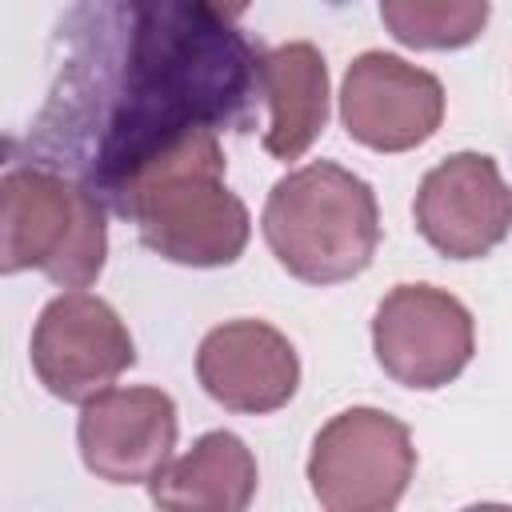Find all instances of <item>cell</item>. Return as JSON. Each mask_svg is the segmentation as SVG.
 I'll return each mask as SVG.
<instances>
[{
  "label": "cell",
  "mask_w": 512,
  "mask_h": 512,
  "mask_svg": "<svg viewBox=\"0 0 512 512\" xmlns=\"http://www.w3.org/2000/svg\"><path fill=\"white\" fill-rule=\"evenodd\" d=\"M76 444L92 476L144 484L172 460L176 404L160 388H104L84 400Z\"/></svg>",
  "instance_id": "30bf717a"
},
{
  "label": "cell",
  "mask_w": 512,
  "mask_h": 512,
  "mask_svg": "<svg viewBox=\"0 0 512 512\" xmlns=\"http://www.w3.org/2000/svg\"><path fill=\"white\" fill-rule=\"evenodd\" d=\"M348 136L372 152H408L444 120V88L432 72L388 52H364L348 64L340 88Z\"/></svg>",
  "instance_id": "9c48e42d"
},
{
  "label": "cell",
  "mask_w": 512,
  "mask_h": 512,
  "mask_svg": "<svg viewBox=\"0 0 512 512\" xmlns=\"http://www.w3.org/2000/svg\"><path fill=\"white\" fill-rule=\"evenodd\" d=\"M136 360V344L108 300L92 292H60L32 328V368L56 400L84 404L104 392Z\"/></svg>",
  "instance_id": "52a82bcc"
},
{
  "label": "cell",
  "mask_w": 512,
  "mask_h": 512,
  "mask_svg": "<svg viewBox=\"0 0 512 512\" xmlns=\"http://www.w3.org/2000/svg\"><path fill=\"white\" fill-rule=\"evenodd\" d=\"M248 4H252V0H212V8H216L220 16H228V20L244 16V12H248Z\"/></svg>",
  "instance_id": "9a60e30c"
},
{
  "label": "cell",
  "mask_w": 512,
  "mask_h": 512,
  "mask_svg": "<svg viewBox=\"0 0 512 512\" xmlns=\"http://www.w3.org/2000/svg\"><path fill=\"white\" fill-rule=\"evenodd\" d=\"M112 208L136 220L156 256L192 268L240 260L252 228L244 200L224 184V152L212 128L152 156L116 192Z\"/></svg>",
  "instance_id": "7a4b0ae2"
},
{
  "label": "cell",
  "mask_w": 512,
  "mask_h": 512,
  "mask_svg": "<svg viewBox=\"0 0 512 512\" xmlns=\"http://www.w3.org/2000/svg\"><path fill=\"white\" fill-rule=\"evenodd\" d=\"M380 20L408 48L452 52L480 40L488 0H380Z\"/></svg>",
  "instance_id": "5bb4252c"
},
{
  "label": "cell",
  "mask_w": 512,
  "mask_h": 512,
  "mask_svg": "<svg viewBox=\"0 0 512 512\" xmlns=\"http://www.w3.org/2000/svg\"><path fill=\"white\" fill-rule=\"evenodd\" d=\"M372 348L396 384L432 392L468 368L476 328L452 292L432 284H396L376 308Z\"/></svg>",
  "instance_id": "8992f818"
},
{
  "label": "cell",
  "mask_w": 512,
  "mask_h": 512,
  "mask_svg": "<svg viewBox=\"0 0 512 512\" xmlns=\"http://www.w3.org/2000/svg\"><path fill=\"white\" fill-rule=\"evenodd\" d=\"M200 388L228 412L264 416L284 408L300 388V360L284 332L264 320H228L200 340Z\"/></svg>",
  "instance_id": "8fae6325"
},
{
  "label": "cell",
  "mask_w": 512,
  "mask_h": 512,
  "mask_svg": "<svg viewBox=\"0 0 512 512\" xmlns=\"http://www.w3.org/2000/svg\"><path fill=\"white\" fill-rule=\"evenodd\" d=\"M260 88L272 108L264 148L276 160H300L328 120V68L308 44H280L260 60Z\"/></svg>",
  "instance_id": "4fadbf2b"
},
{
  "label": "cell",
  "mask_w": 512,
  "mask_h": 512,
  "mask_svg": "<svg viewBox=\"0 0 512 512\" xmlns=\"http://www.w3.org/2000/svg\"><path fill=\"white\" fill-rule=\"evenodd\" d=\"M108 256L104 204L88 184L48 168H8L0 180V268H40L60 288H88Z\"/></svg>",
  "instance_id": "277c9868"
},
{
  "label": "cell",
  "mask_w": 512,
  "mask_h": 512,
  "mask_svg": "<svg viewBox=\"0 0 512 512\" xmlns=\"http://www.w3.org/2000/svg\"><path fill=\"white\" fill-rule=\"evenodd\" d=\"M148 484L160 508L240 512L256 496V456L232 432H204L192 452L168 460Z\"/></svg>",
  "instance_id": "7c38bea8"
},
{
  "label": "cell",
  "mask_w": 512,
  "mask_h": 512,
  "mask_svg": "<svg viewBox=\"0 0 512 512\" xmlns=\"http://www.w3.org/2000/svg\"><path fill=\"white\" fill-rule=\"evenodd\" d=\"M112 104L88 160V188L116 192L164 148L240 120L260 64L212 0H124Z\"/></svg>",
  "instance_id": "6da1fadb"
},
{
  "label": "cell",
  "mask_w": 512,
  "mask_h": 512,
  "mask_svg": "<svg viewBox=\"0 0 512 512\" xmlns=\"http://www.w3.org/2000/svg\"><path fill=\"white\" fill-rule=\"evenodd\" d=\"M416 472L408 428L380 408H344L332 416L308 456L312 496L328 512H384L396 508Z\"/></svg>",
  "instance_id": "5b68a950"
},
{
  "label": "cell",
  "mask_w": 512,
  "mask_h": 512,
  "mask_svg": "<svg viewBox=\"0 0 512 512\" xmlns=\"http://www.w3.org/2000/svg\"><path fill=\"white\" fill-rule=\"evenodd\" d=\"M416 228L448 260H480L512 232V188L484 152L440 160L416 188Z\"/></svg>",
  "instance_id": "ba28073f"
},
{
  "label": "cell",
  "mask_w": 512,
  "mask_h": 512,
  "mask_svg": "<svg viewBox=\"0 0 512 512\" xmlns=\"http://www.w3.org/2000/svg\"><path fill=\"white\" fill-rule=\"evenodd\" d=\"M260 228L284 272L304 284H340L372 264L380 208L356 172L316 160L272 184Z\"/></svg>",
  "instance_id": "3957f363"
}]
</instances>
